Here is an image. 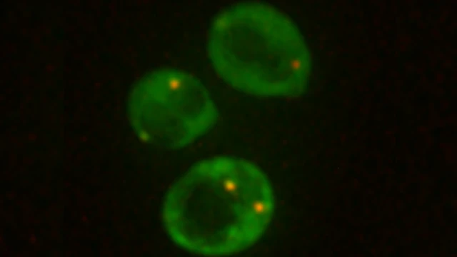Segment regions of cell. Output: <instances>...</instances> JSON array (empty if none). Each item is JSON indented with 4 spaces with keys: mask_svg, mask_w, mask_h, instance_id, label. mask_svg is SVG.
<instances>
[{
    "mask_svg": "<svg viewBox=\"0 0 457 257\" xmlns=\"http://www.w3.org/2000/svg\"><path fill=\"white\" fill-rule=\"evenodd\" d=\"M209 52L221 78L246 94L287 97L306 84L309 65L301 38L285 14L266 3L220 11L211 25Z\"/></svg>",
    "mask_w": 457,
    "mask_h": 257,
    "instance_id": "obj_2",
    "label": "cell"
},
{
    "mask_svg": "<svg viewBox=\"0 0 457 257\" xmlns=\"http://www.w3.org/2000/svg\"><path fill=\"white\" fill-rule=\"evenodd\" d=\"M274 209L273 190L257 165L216 156L196 162L174 183L164 220L179 247L205 256H226L256 243Z\"/></svg>",
    "mask_w": 457,
    "mask_h": 257,
    "instance_id": "obj_1",
    "label": "cell"
},
{
    "mask_svg": "<svg viewBox=\"0 0 457 257\" xmlns=\"http://www.w3.org/2000/svg\"><path fill=\"white\" fill-rule=\"evenodd\" d=\"M149 83L146 97L159 110V136L169 148L194 143L216 124L217 107L206 86L191 74L169 69Z\"/></svg>",
    "mask_w": 457,
    "mask_h": 257,
    "instance_id": "obj_3",
    "label": "cell"
}]
</instances>
